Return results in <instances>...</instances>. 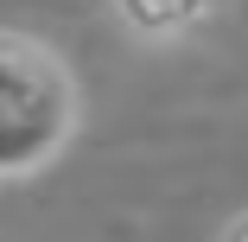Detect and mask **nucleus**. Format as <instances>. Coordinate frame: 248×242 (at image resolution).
Wrapping results in <instances>:
<instances>
[{
    "instance_id": "1",
    "label": "nucleus",
    "mask_w": 248,
    "mask_h": 242,
    "mask_svg": "<svg viewBox=\"0 0 248 242\" xmlns=\"http://www.w3.org/2000/svg\"><path fill=\"white\" fill-rule=\"evenodd\" d=\"M83 121V96L58 45L0 32V178L51 166Z\"/></svg>"
},
{
    "instance_id": "2",
    "label": "nucleus",
    "mask_w": 248,
    "mask_h": 242,
    "mask_svg": "<svg viewBox=\"0 0 248 242\" xmlns=\"http://www.w3.org/2000/svg\"><path fill=\"white\" fill-rule=\"evenodd\" d=\"M108 7H115V19H121L134 38L166 45V38H185L191 26H204L217 0H108Z\"/></svg>"
},
{
    "instance_id": "3",
    "label": "nucleus",
    "mask_w": 248,
    "mask_h": 242,
    "mask_svg": "<svg viewBox=\"0 0 248 242\" xmlns=\"http://www.w3.org/2000/svg\"><path fill=\"white\" fill-rule=\"evenodd\" d=\"M223 242H248V210H242V217H235V223L223 229Z\"/></svg>"
}]
</instances>
